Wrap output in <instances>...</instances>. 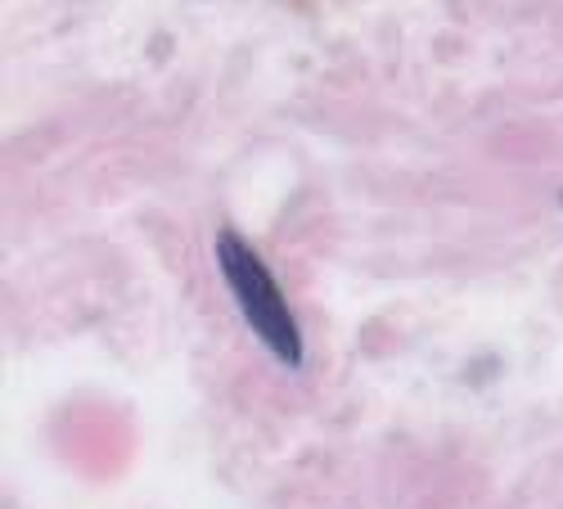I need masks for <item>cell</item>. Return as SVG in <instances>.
Listing matches in <instances>:
<instances>
[{
	"label": "cell",
	"mask_w": 563,
	"mask_h": 509,
	"mask_svg": "<svg viewBox=\"0 0 563 509\" xmlns=\"http://www.w3.org/2000/svg\"><path fill=\"white\" fill-rule=\"evenodd\" d=\"M217 262H221V275H225L234 302H240L244 320L253 325V334L285 365L298 369L302 365V330H298L294 307H289L285 289H279V280L271 275V266L234 235V230H221L217 235Z\"/></svg>",
	"instance_id": "6da1fadb"
}]
</instances>
